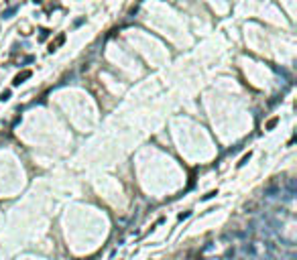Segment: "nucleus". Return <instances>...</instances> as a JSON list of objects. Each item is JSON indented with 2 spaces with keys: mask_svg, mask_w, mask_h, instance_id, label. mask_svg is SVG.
Returning a JSON list of instances; mask_svg holds the SVG:
<instances>
[{
  "mask_svg": "<svg viewBox=\"0 0 297 260\" xmlns=\"http://www.w3.org/2000/svg\"><path fill=\"white\" fill-rule=\"evenodd\" d=\"M265 195L267 197H277V195H281V187H279V183H269L267 187H265Z\"/></svg>",
  "mask_w": 297,
  "mask_h": 260,
  "instance_id": "nucleus-1",
  "label": "nucleus"
},
{
  "mask_svg": "<svg viewBox=\"0 0 297 260\" xmlns=\"http://www.w3.org/2000/svg\"><path fill=\"white\" fill-rule=\"evenodd\" d=\"M15 12H16V6H15V8H8V10H4V12H2V19H10V16L15 14Z\"/></svg>",
  "mask_w": 297,
  "mask_h": 260,
  "instance_id": "nucleus-8",
  "label": "nucleus"
},
{
  "mask_svg": "<svg viewBox=\"0 0 297 260\" xmlns=\"http://www.w3.org/2000/svg\"><path fill=\"white\" fill-rule=\"evenodd\" d=\"M293 197H295V179H289L287 189H285V201H291Z\"/></svg>",
  "mask_w": 297,
  "mask_h": 260,
  "instance_id": "nucleus-3",
  "label": "nucleus"
},
{
  "mask_svg": "<svg viewBox=\"0 0 297 260\" xmlns=\"http://www.w3.org/2000/svg\"><path fill=\"white\" fill-rule=\"evenodd\" d=\"M250 157H252V152L248 151V152H246V155H244L242 159H240V163H238V169H240V167H244V165H246V163L250 161Z\"/></svg>",
  "mask_w": 297,
  "mask_h": 260,
  "instance_id": "nucleus-5",
  "label": "nucleus"
},
{
  "mask_svg": "<svg viewBox=\"0 0 297 260\" xmlns=\"http://www.w3.org/2000/svg\"><path fill=\"white\" fill-rule=\"evenodd\" d=\"M10 96H12V92H10V89H4V92L0 93V102H6V100H10Z\"/></svg>",
  "mask_w": 297,
  "mask_h": 260,
  "instance_id": "nucleus-6",
  "label": "nucleus"
},
{
  "mask_svg": "<svg viewBox=\"0 0 297 260\" xmlns=\"http://www.w3.org/2000/svg\"><path fill=\"white\" fill-rule=\"evenodd\" d=\"M216 195H218V191H210L208 195H204V201L206 199H212V197H216Z\"/></svg>",
  "mask_w": 297,
  "mask_h": 260,
  "instance_id": "nucleus-11",
  "label": "nucleus"
},
{
  "mask_svg": "<svg viewBox=\"0 0 297 260\" xmlns=\"http://www.w3.org/2000/svg\"><path fill=\"white\" fill-rule=\"evenodd\" d=\"M31 75H33V71H31V69H24V71H20V73L16 75L15 79H12V85H20V84H24V81H27V79H29Z\"/></svg>",
  "mask_w": 297,
  "mask_h": 260,
  "instance_id": "nucleus-2",
  "label": "nucleus"
},
{
  "mask_svg": "<svg viewBox=\"0 0 297 260\" xmlns=\"http://www.w3.org/2000/svg\"><path fill=\"white\" fill-rule=\"evenodd\" d=\"M63 43H65V35L61 33V35H57V39H55V41H51V43H49V53L57 51V47H61Z\"/></svg>",
  "mask_w": 297,
  "mask_h": 260,
  "instance_id": "nucleus-4",
  "label": "nucleus"
},
{
  "mask_svg": "<svg viewBox=\"0 0 297 260\" xmlns=\"http://www.w3.org/2000/svg\"><path fill=\"white\" fill-rule=\"evenodd\" d=\"M49 33H51L49 29H41V37H39V41H45V39L49 37Z\"/></svg>",
  "mask_w": 297,
  "mask_h": 260,
  "instance_id": "nucleus-9",
  "label": "nucleus"
},
{
  "mask_svg": "<svg viewBox=\"0 0 297 260\" xmlns=\"http://www.w3.org/2000/svg\"><path fill=\"white\" fill-rule=\"evenodd\" d=\"M33 2H35V4H41V2H43V0H33Z\"/></svg>",
  "mask_w": 297,
  "mask_h": 260,
  "instance_id": "nucleus-12",
  "label": "nucleus"
},
{
  "mask_svg": "<svg viewBox=\"0 0 297 260\" xmlns=\"http://www.w3.org/2000/svg\"><path fill=\"white\" fill-rule=\"evenodd\" d=\"M189 216H191V211H183V213H179V216H177V220H179V221H183V220H187Z\"/></svg>",
  "mask_w": 297,
  "mask_h": 260,
  "instance_id": "nucleus-10",
  "label": "nucleus"
},
{
  "mask_svg": "<svg viewBox=\"0 0 297 260\" xmlns=\"http://www.w3.org/2000/svg\"><path fill=\"white\" fill-rule=\"evenodd\" d=\"M277 122H279V118H277V116H275V118H271V120L267 122V130H273V128L277 126Z\"/></svg>",
  "mask_w": 297,
  "mask_h": 260,
  "instance_id": "nucleus-7",
  "label": "nucleus"
}]
</instances>
